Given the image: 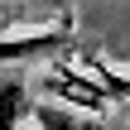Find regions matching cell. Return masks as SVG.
<instances>
[{"label": "cell", "mask_w": 130, "mask_h": 130, "mask_svg": "<svg viewBox=\"0 0 130 130\" xmlns=\"http://www.w3.org/2000/svg\"><path fill=\"white\" fill-rule=\"evenodd\" d=\"M29 121H34V130H116V125H106V121H96V116L63 111V106H48V101H39Z\"/></svg>", "instance_id": "277c9868"}, {"label": "cell", "mask_w": 130, "mask_h": 130, "mask_svg": "<svg viewBox=\"0 0 130 130\" xmlns=\"http://www.w3.org/2000/svg\"><path fill=\"white\" fill-rule=\"evenodd\" d=\"M72 39H77V14L72 10H58L53 19H14L0 34V72H10L14 63H29V58H53Z\"/></svg>", "instance_id": "6da1fadb"}, {"label": "cell", "mask_w": 130, "mask_h": 130, "mask_svg": "<svg viewBox=\"0 0 130 130\" xmlns=\"http://www.w3.org/2000/svg\"><path fill=\"white\" fill-rule=\"evenodd\" d=\"M101 92L106 101H130V63H111L106 53H87V58H72Z\"/></svg>", "instance_id": "3957f363"}, {"label": "cell", "mask_w": 130, "mask_h": 130, "mask_svg": "<svg viewBox=\"0 0 130 130\" xmlns=\"http://www.w3.org/2000/svg\"><path fill=\"white\" fill-rule=\"evenodd\" d=\"M39 92L48 96V106H63V111H82V116H96L106 121V92L72 63V58H53V68L39 77Z\"/></svg>", "instance_id": "7a4b0ae2"}]
</instances>
